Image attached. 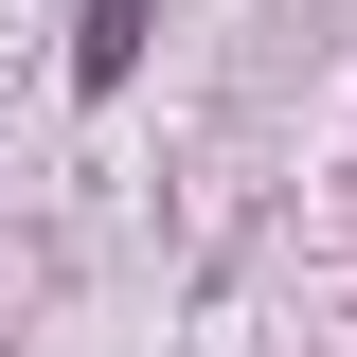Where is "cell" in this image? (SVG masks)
<instances>
[{"mask_svg":"<svg viewBox=\"0 0 357 357\" xmlns=\"http://www.w3.org/2000/svg\"><path fill=\"white\" fill-rule=\"evenodd\" d=\"M126 54H143V0H89V36H72V72H89V89H126Z\"/></svg>","mask_w":357,"mask_h":357,"instance_id":"6da1fadb","label":"cell"}]
</instances>
